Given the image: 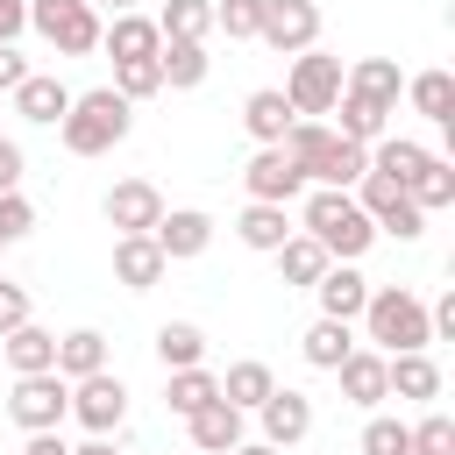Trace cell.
Returning a JSON list of instances; mask_svg holds the SVG:
<instances>
[{
	"mask_svg": "<svg viewBox=\"0 0 455 455\" xmlns=\"http://www.w3.org/2000/svg\"><path fill=\"white\" fill-rule=\"evenodd\" d=\"M299 228H306L334 263H355V256L377 242L370 213H363L355 192H341V185H306V192H299Z\"/></svg>",
	"mask_w": 455,
	"mask_h": 455,
	"instance_id": "obj_1",
	"label": "cell"
},
{
	"mask_svg": "<svg viewBox=\"0 0 455 455\" xmlns=\"http://www.w3.org/2000/svg\"><path fill=\"white\" fill-rule=\"evenodd\" d=\"M355 320H363V341H370L377 355H405V348H427V341H434L427 299L405 291V284H370V299H363Z\"/></svg>",
	"mask_w": 455,
	"mask_h": 455,
	"instance_id": "obj_2",
	"label": "cell"
},
{
	"mask_svg": "<svg viewBox=\"0 0 455 455\" xmlns=\"http://www.w3.org/2000/svg\"><path fill=\"white\" fill-rule=\"evenodd\" d=\"M128 128H135V107L114 85H92V92H71V107L57 121V142L71 156H107L114 142H128Z\"/></svg>",
	"mask_w": 455,
	"mask_h": 455,
	"instance_id": "obj_3",
	"label": "cell"
},
{
	"mask_svg": "<svg viewBox=\"0 0 455 455\" xmlns=\"http://www.w3.org/2000/svg\"><path fill=\"white\" fill-rule=\"evenodd\" d=\"M28 28H36L57 57H92L107 21H100L92 0H28Z\"/></svg>",
	"mask_w": 455,
	"mask_h": 455,
	"instance_id": "obj_4",
	"label": "cell"
},
{
	"mask_svg": "<svg viewBox=\"0 0 455 455\" xmlns=\"http://www.w3.org/2000/svg\"><path fill=\"white\" fill-rule=\"evenodd\" d=\"M277 92H284V100H291V114H306V121L334 114V100H341V57H327L320 43H313V50H299Z\"/></svg>",
	"mask_w": 455,
	"mask_h": 455,
	"instance_id": "obj_5",
	"label": "cell"
},
{
	"mask_svg": "<svg viewBox=\"0 0 455 455\" xmlns=\"http://www.w3.org/2000/svg\"><path fill=\"white\" fill-rule=\"evenodd\" d=\"M348 192H355V206L370 213V228H377V235H391V242H419V235H427V213L412 206V192H405V185H391V178L363 171Z\"/></svg>",
	"mask_w": 455,
	"mask_h": 455,
	"instance_id": "obj_6",
	"label": "cell"
},
{
	"mask_svg": "<svg viewBox=\"0 0 455 455\" xmlns=\"http://www.w3.org/2000/svg\"><path fill=\"white\" fill-rule=\"evenodd\" d=\"M7 419H14L21 434H43V427H64V419H71V384H64L57 370H36V377H14V391H7Z\"/></svg>",
	"mask_w": 455,
	"mask_h": 455,
	"instance_id": "obj_7",
	"label": "cell"
},
{
	"mask_svg": "<svg viewBox=\"0 0 455 455\" xmlns=\"http://www.w3.org/2000/svg\"><path fill=\"white\" fill-rule=\"evenodd\" d=\"M71 419L85 434H114L128 419V384L114 370H92V377H71Z\"/></svg>",
	"mask_w": 455,
	"mask_h": 455,
	"instance_id": "obj_8",
	"label": "cell"
},
{
	"mask_svg": "<svg viewBox=\"0 0 455 455\" xmlns=\"http://www.w3.org/2000/svg\"><path fill=\"white\" fill-rule=\"evenodd\" d=\"M242 192L249 199H270V206H291L306 192V171L284 156V142H256V156L242 164Z\"/></svg>",
	"mask_w": 455,
	"mask_h": 455,
	"instance_id": "obj_9",
	"label": "cell"
},
{
	"mask_svg": "<svg viewBox=\"0 0 455 455\" xmlns=\"http://www.w3.org/2000/svg\"><path fill=\"white\" fill-rule=\"evenodd\" d=\"M256 43H270L277 57H299L320 43V0H263V28Z\"/></svg>",
	"mask_w": 455,
	"mask_h": 455,
	"instance_id": "obj_10",
	"label": "cell"
},
{
	"mask_svg": "<svg viewBox=\"0 0 455 455\" xmlns=\"http://www.w3.org/2000/svg\"><path fill=\"white\" fill-rule=\"evenodd\" d=\"M100 213H107L114 235H149V228L164 220V192H156L149 178H121V185H107Z\"/></svg>",
	"mask_w": 455,
	"mask_h": 455,
	"instance_id": "obj_11",
	"label": "cell"
},
{
	"mask_svg": "<svg viewBox=\"0 0 455 455\" xmlns=\"http://www.w3.org/2000/svg\"><path fill=\"white\" fill-rule=\"evenodd\" d=\"M149 242L164 249V263H192L213 242V213L206 206H164V220L149 228Z\"/></svg>",
	"mask_w": 455,
	"mask_h": 455,
	"instance_id": "obj_12",
	"label": "cell"
},
{
	"mask_svg": "<svg viewBox=\"0 0 455 455\" xmlns=\"http://www.w3.org/2000/svg\"><path fill=\"white\" fill-rule=\"evenodd\" d=\"M256 419H263V441H270V448H299V441L313 434V398L291 391V384H277V391L256 405Z\"/></svg>",
	"mask_w": 455,
	"mask_h": 455,
	"instance_id": "obj_13",
	"label": "cell"
},
{
	"mask_svg": "<svg viewBox=\"0 0 455 455\" xmlns=\"http://www.w3.org/2000/svg\"><path fill=\"white\" fill-rule=\"evenodd\" d=\"M185 434H192V448H199V455H228L235 441H249V412H242V405H228V398H206V405L185 419Z\"/></svg>",
	"mask_w": 455,
	"mask_h": 455,
	"instance_id": "obj_14",
	"label": "cell"
},
{
	"mask_svg": "<svg viewBox=\"0 0 455 455\" xmlns=\"http://www.w3.org/2000/svg\"><path fill=\"white\" fill-rule=\"evenodd\" d=\"M164 249L149 242V235H114V284L121 291H156L164 284Z\"/></svg>",
	"mask_w": 455,
	"mask_h": 455,
	"instance_id": "obj_15",
	"label": "cell"
},
{
	"mask_svg": "<svg viewBox=\"0 0 455 455\" xmlns=\"http://www.w3.org/2000/svg\"><path fill=\"white\" fill-rule=\"evenodd\" d=\"M334 377H341V398H348V405H363V412H377V405L391 398V384H384V355H377V348H363V341L334 363Z\"/></svg>",
	"mask_w": 455,
	"mask_h": 455,
	"instance_id": "obj_16",
	"label": "cell"
},
{
	"mask_svg": "<svg viewBox=\"0 0 455 455\" xmlns=\"http://www.w3.org/2000/svg\"><path fill=\"white\" fill-rule=\"evenodd\" d=\"M384 384H391V398H405V405H434V398H441V363H434L427 348L384 355Z\"/></svg>",
	"mask_w": 455,
	"mask_h": 455,
	"instance_id": "obj_17",
	"label": "cell"
},
{
	"mask_svg": "<svg viewBox=\"0 0 455 455\" xmlns=\"http://www.w3.org/2000/svg\"><path fill=\"white\" fill-rule=\"evenodd\" d=\"M100 50H107L114 64H128V57H156V50H164V28H156V14L128 7V14H114V21L100 28Z\"/></svg>",
	"mask_w": 455,
	"mask_h": 455,
	"instance_id": "obj_18",
	"label": "cell"
},
{
	"mask_svg": "<svg viewBox=\"0 0 455 455\" xmlns=\"http://www.w3.org/2000/svg\"><path fill=\"white\" fill-rule=\"evenodd\" d=\"M7 100H14V114H21V121L57 128V121H64V107H71V85H64L57 71H28V78H21Z\"/></svg>",
	"mask_w": 455,
	"mask_h": 455,
	"instance_id": "obj_19",
	"label": "cell"
},
{
	"mask_svg": "<svg viewBox=\"0 0 455 455\" xmlns=\"http://www.w3.org/2000/svg\"><path fill=\"white\" fill-rule=\"evenodd\" d=\"M313 299H320V313H327V320H355V313H363V299H370V277H363L355 263H327V270L313 277Z\"/></svg>",
	"mask_w": 455,
	"mask_h": 455,
	"instance_id": "obj_20",
	"label": "cell"
},
{
	"mask_svg": "<svg viewBox=\"0 0 455 455\" xmlns=\"http://www.w3.org/2000/svg\"><path fill=\"white\" fill-rule=\"evenodd\" d=\"M341 92H363V100H377V107H391V114H398L405 71H398L391 57H355V64H341Z\"/></svg>",
	"mask_w": 455,
	"mask_h": 455,
	"instance_id": "obj_21",
	"label": "cell"
},
{
	"mask_svg": "<svg viewBox=\"0 0 455 455\" xmlns=\"http://www.w3.org/2000/svg\"><path fill=\"white\" fill-rule=\"evenodd\" d=\"M0 355H7V370H14V377L57 370V334H50V327H36V320H21V327H7V334H0Z\"/></svg>",
	"mask_w": 455,
	"mask_h": 455,
	"instance_id": "obj_22",
	"label": "cell"
},
{
	"mask_svg": "<svg viewBox=\"0 0 455 455\" xmlns=\"http://www.w3.org/2000/svg\"><path fill=\"white\" fill-rule=\"evenodd\" d=\"M398 100H412V114H419V121L448 128V121H455V71H441V64H434V71H412Z\"/></svg>",
	"mask_w": 455,
	"mask_h": 455,
	"instance_id": "obj_23",
	"label": "cell"
},
{
	"mask_svg": "<svg viewBox=\"0 0 455 455\" xmlns=\"http://www.w3.org/2000/svg\"><path fill=\"white\" fill-rule=\"evenodd\" d=\"M270 256H277V277H284L291 291H313V277H320V270L334 263V256H327V249H320V242H313L306 228H291V235H284V242H277Z\"/></svg>",
	"mask_w": 455,
	"mask_h": 455,
	"instance_id": "obj_24",
	"label": "cell"
},
{
	"mask_svg": "<svg viewBox=\"0 0 455 455\" xmlns=\"http://www.w3.org/2000/svg\"><path fill=\"white\" fill-rule=\"evenodd\" d=\"M291 121H299V114H291V100H284L277 85H256V92L242 100V128H249L256 142H284Z\"/></svg>",
	"mask_w": 455,
	"mask_h": 455,
	"instance_id": "obj_25",
	"label": "cell"
},
{
	"mask_svg": "<svg viewBox=\"0 0 455 455\" xmlns=\"http://www.w3.org/2000/svg\"><path fill=\"white\" fill-rule=\"evenodd\" d=\"M334 135H348V142H377V135H391V107H377V100H363V92H341L334 100Z\"/></svg>",
	"mask_w": 455,
	"mask_h": 455,
	"instance_id": "obj_26",
	"label": "cell"
},
{
	"mask_svg": "<svg viewBox=\"0 0 455 455\" xmlns=\"http://www.w3.org/2000/svg\"><path fill=\"white\" fill-rule=\"evenodd\" d=\"M235 235H242V249H277L284 235H291V206H270V199H249L242 213H235Z\"/></svg>",
	"mask_w": 455,
	"mask_h": 455,
	"instance_id": "obj_27",
	"label": "cell"
},
{
	"mask_svg": "<svg viewBox=\"0 0 455 455\" xmlns=\"http://www.w3.org/2000/svg\"><path fill=\"white\" fill-rule=\"evenodd\" d=\"M206 43H185V36H164V50H156V71H164V85L171 92H192L199 78H206Z\"/></svg>",
	"mask_w": 455,
	"mask_h": 455,
	"instance_id": "obj_28",
	"label": "cell"
},
{
	"mask_svg": "<svg viewBox=\"0 0 455 455\" xmlns=\"http://www.w3.org/2000/svg\"><path fill=\"white\" fill-rule=\"evenodd\" d=\"M92 370H107V334H100V327L57 334V377L71 384V377H92Z\"/></svg>",
	"mask_w": 455,
	"mask_h": 455,
	"instance_id": "obj_29",
	"label": "cell"
},
{
	"mask_svg": "<svg viewBox=\"0 0 455 455\" xmlns=\"http://www.w3.org/2000/svg\"><path fill=\"white\" fill-rule=\"evenodd\" d=\"M206 398H220V377H213L206 363H192V370H164V405H171L178 419H192Z\"/></svg>",
	"mask_w": 455,
	"mask_h": 455,
	"instance_id": "obj_30",
	"label": "cell"
},
{
	"mask_svg": "<svg viewBox=\"0 0 455 455\" xmlns=\"http://www.w3.org/2000/svg\"><path fill=\"white\" fill-rule=\"evenodd\" d=\"M419 164H427V142H412V135H377L370 142V171L391 178V185H412Z\"/></svg>",
	"mask_w": 455,
	"mask_h": 455,
	"instance_id": "obj_31",
	"label": "cell"
},
{
	"mask_svg": "<svg viewBox=\"0 0 455 455\" xmlns=\"http://www.w3.org/2000/svg\"><path fill=\"white\" fill-rule=\"evenodd\" d=\"M405 192H412V206H419V213H441V206H455V164H448L441 149H427V164L412 171V185H405Z\"/></svg>",
	"mask_w": 455,
	"mask_h": 455,
	"instance_id": "obj_32",
	"label": "cell"
},
{
	"mask_svg": "<svg viewBox=\"0 0 455 455\" xmlns=\"http://www.w3.org/2000/svg\"><path fill=\"white\" fill-rule=\"evenodd\" d=\"M156 363H164V370L206 363V327H199V320H164V327H156Z\"/></svg>",
	"mask_w": 455,
	"mask_h": 455,
	"instance_id": "obj_33",
	"label": "cell"
},
{
	"mask_svg": "<svg viewBox=\"0 0 455 455\" xmlns=\"http://www.w3.org/2000/svg\"><path fill=\"white\" fill-rule=\"evenodd\" d=\"M348 348H355V320H327V313H320V320L306 327V341H299V355H306L313 370H334Z\"/></svg>",
	"mask_w": 455,
	"mask_h": 455,
	"instance_id": "obj_34",
	"label": "cell"
},
{
	"mask_svg": "<svg viewBox=\"0 0 455 455\" xmlns=\"http://www.w3.org/2000/svg\"><path fill=\"white\" fill-rule=\"evenodd\" d=\"M270 391H277V377H270V363H256V355L228 363V377H220V398H228V405H242V412H256Z\"/></svg>",
	"mask_w": 455,
	"mask_h": 455,
	"instance_id": "obj_35",
	"label": "cell"
},
{
	"mask_svg": "<svg viewBox=\"0 0 455 455\" xmlns=\"http://www.w3.org/2000/svg\"><path fill=\"white\" fill-rule=\"evenodd\" d=\"M156 28L164 36H185V43H206L213 36V0H164L156 7Z\"/></svg>",
	"mask_w": 455,
	"mask_h": 455,
	"instance_id": "obj_36",
	"label": "cell"
},
{
	"mask_svg": "<svg viewBox=\"0 0 455 455\" xmlns=\"http://www.w3.org/2000/svg\"><path fill=\"white\" fill-rule=\"evenodd\" d=\"M363 455H412V419H391V412H370L363 419Z\"/></svg>",
	"mask_w": 455,
	"mask_h": 455,
	"instance_id": "obj_37",
	"label": "cell"
},
{
	"mask_svg": "<svg viewBox=\"0 0 455 455\" xmlns=\"http://www.w3.org/2000/svg\"><path fill=\"white\" fill-rule=\"evenodd\" d=\"M363 171H370V149H363V142H348V135H334V149H327V164H320V178H313V185H341V192H348Z\"/></svg>",
	"mask_w": 455,
	"mask_h": 455,
	"instance_id": "obj_38",
	"label": "cell"
},
{
	"mask_svg": "<svg viewBox=\"0 0 455 455\" xmlns=\"http://www.w3.org/2000/svg\"><path fill=\"white\" fill-rule=\"evenodd\" d=\"M213 28H220L228 43H256V28H263V0H213Z\"/></svg>",
	"mask_w": 455,
	"mask_h": 455,
	"instance_id": "obj_39",
	"label": "cell"
},
{
	"mask_svg": "<svg viewBox=\"0 0 455 455\" xmlns=\"http://www.w3.org/2000/svg\"><path fill=\"white\" fill-rule=\"evenodd\" d=\"M114 92L135 107V100H149V92H164V71H156V57H128V64H114Z\"/></svg>",
	"mask_w": 455,
	"mask_h": 455,
	"instance_id": "obj_40",
	"label": "cell"
},
{
	"mask_svg": "<svg viewBox=\"0 0 455 455\" xmlns=\"http://www.w3.org/2000/svg\"><path fill=\"white\" fill-rule=\"evenodd\" d=\"M412 455H455V419H448L441 405H427V412L412 419Z\"/></svg>",
	"mask_w": 455,
	"mask_h": 455,
	"instance_id": "obj_41",
	"label": "cell"
},
{
	"mask_svg": "<svg viewBox=\"0 0 455 455\" xmlns=\"http://www.w3.org/2000/svg\"><path fill=\"white\" fill-rule=\"evenodd\" d=\"M28 228H36V206H28L21 192H0V249H14Z\"/></svg>",
	"mask_w": 455,
	"mask_h": 455,
	"instance_id": "obj_42",
	"label": "cell"
},
{
	"mask_svg": "<svg viewBox=\"0 0 455 455\" xmlns=\"http://www.w3.org/2000/svg\"><path fill=\"white\" fill-rule=\"evenodd\" d=\"M21 320H28V284L0 277V334H7V327H21Z\"/></svg>",
	"mask_w": 455,
	"mask_h": 455,
	"instance_id": "obj_43",
	"label": "cell"
},
{
	"mask_svg": "<svg viewBox=\"0 0 455 455\" xmlns=\"http://www.w3.org/2000/svg\"><path fill=\"white\" fill-rule=\"evenodd\" d=\"M21 171H28L21 142H14V135H0V192H21Z\"/></svg>",
	"mask_w": 455,
	"mask_h": 455,
	"instance_id": "obj_44",
	"label": "cell"
},
{
	"mask_svg": "<svg viewBox=\"0 0 455 455\" xmlns=\"http://www.w3.org/2000/svg\"><path fill=\"white\" fill-rule=\"evenodd\" d=\"M21 78H28V57H21L14 43H0V92H14Z\"/></svg>",
	"mask_w": 455,
	"mask_h": 455,
	"instance_id": "obj_45",
	"label": "cell"
},
{
	"mask_svg": "<svg viewBox=\"0 0 455 455\" xmlns=\"http://www.w3.org/2000/svg\"><path fill=\"white\" fill-rule=\"evenodd\" d=\"M21 455H71V448H64V427H43V434H28V441H21Z\"/></svg>",
	"mask_w": 455,
	"mask_h": 455,
	"instance_id": "obj_46",
	"label": "cell"
},
{
	"mask_svg": "<svg viewBox=\"0 0 455 455\" xmlns=\"http://www.w3.org/2000/svg\"><path fill=\"white\" fill-rule=\"evenodd\" d=\"M28 28V0H0V43H14Z\"/></svg>",
	"mask_w": 455,
	"mask_h": 455,
	"instance_id": "obj_47",
	"label": "cell"
},
{
	"mask_svg": "<svg viewBox=\"0 0 455 455\" xmlns=\"http://www.w3.org/2000/svg\"><path fill=\"white\" fill-rule=\"evenodd\" d=\"M71 455H121V448H114V434H92V441H85V448H71Z\"/></svg>",
	"mask_w": 455,
	"mask_h": 455,
	"instance_id": "obj_48",
	"label": "cell"
},
{
	"mask_svg": "<svg viewBox=\"0 0 455 455\" xmlns=\"http://www.w3.org/2000/svg\"><path fill=\"white\" fill-rule=\"evenodd\" d=\"M228 455H284V448H270V441H235Z\"/></svg>",
	"mask_w": 455,
	"mask_h": 455,
	"instance_id": "obj_49",
	"label": "cell"
},
{
	"mask_svg": "<svg viewBox=\"0 0 455 455\" xmlns=\"http://www.w3.org/2000/svg\"><path fill=\"white\" fill-rule=\"evenodd\" d=\"M92 7H114V14H128V7H135V0H92Z\"/></svg>",
	"mask_w": 455,
	"mask_h": 455,
	"instance_id": "obj_50",
	"label": "cell"
}]
</instances>
